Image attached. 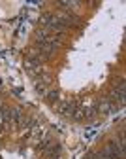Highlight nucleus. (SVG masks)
<instances>
[{
	"label": "nucleus",
	"mask_w": 126,
	"mask_h": 159,
	"mask_svg": "<svg viewBox=\"0 0 126 159\" xmlns=\"http://www.w3.org/2000/svg\"><path fill=\"white\" fill-rule=\"evenodd\" d=\"M74 110H75V102L72 101V98H68V101H62V104L58 106V112H60L62 116H72Z\"/></svg>",
	"instance_id": "1"
},
{
	"label": "nucleus",
	"mask_w": 126,
	"mask_h": 159,
	"mask_svg": "<svg viewBox=\"0 0 126 159\" xmlns=\"http://www.w3.org/2000/svg\"><path fill=\"white\" fill-rule=\"evenodd\" d=\"M47 97L51 98V101H57V98H58V91H51V93H49Z\"/></svg>",
	"instance_id": "2"
},
{
	"label": "nucleus",
	"mask_w": 126,
	"mask_h": 159,
	"mask_svg": "<svg viewBox=\"0 0 126 159\" xmlns=\"http://www.w3.org/2000/svg\"><path fill=\"white\" fill-rule=\"evenodd\" d=\"M92 134H94V129H89V131H87V133H85V138H90V136H92Z\"/></svg>",
	"instance_id": "3"
}]
</instances>
